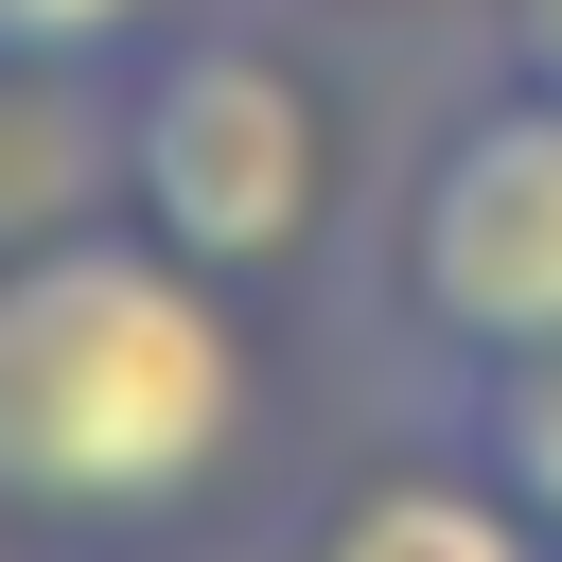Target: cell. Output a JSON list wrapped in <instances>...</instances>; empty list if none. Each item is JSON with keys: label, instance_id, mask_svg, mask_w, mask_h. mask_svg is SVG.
Here are the masks:
<instances>
[{"label": "cell", "instance_id": "1", "mask_svg": "<svg viewBox=\"0 0 562 562\" xmlns=\"http://www.w3.org/2000/svg\"><path fill=\"white\" fill-rule=\"evenodd\" d=\"M246 439H263L246 281L158 246L140 211H70L0 246V527L140 544L211 509Z\"/></svg>", "mask_w": 562, "mask_h": 562}, {"label": "cell", "instance_id": "2", "mask_svg": "<svg viewBox=\"0 0 562 562\" xmlns=\"http://www.w3.org/2000/svg\"><path fill=\"white\" fill-rule=\"evenodd\" d=\"M369 334H386V386L562 334V70L492 53L474 88L422 105V140L369 211Z\"/></svg>", "mask_w": 562, "mask_h": 562}, {"label": "cell", "instance_id": "3", "mask_svg": "<svg viewBox=\"0 0 562 562\" xmlns=\"http://www.w3.org/2000/svg\"><path fill=\"white\" fill-rule=\"evenodd\" d=\"M105 193L158 246H193L211 281H299L334 246V88L246 18H176L158 53H123V176Z\"/></svg>", "mask_w": 562, "mask_h": 562}, {"label": "cell", "instance_id": "4", "mask_svg": "<svg viewBox=\"0 0 562 562\" xmlns=\"http://www.w3.org/2000/svg\"><path fill=\"white\" fill-rule=\"evenodd\" d=\"M281 562H562V544H544V527H527L474 457H439V439H422V457L351 474V492H334Z\"/></svg>", "mask_w": 562, "mask_h": 562}, {"label": "cell", "instance_id": "5", "mask_svg": "<svg viewBox=\"0 0 562 562\" xmlns=\"http://www.w3.org/2000/svg\"><path fill=\"white\" fill-rule=\"evenodd\" d=\"M404 422L439 457H474L544 544H562V334L544 351H474V369H404Z\"/></svg>", "mask_w": 562, "mask_h": 562}, {"label": "cell", "instance_id": "6", "mask_svg": "<svg viewBox=\"0 0 562 562\" xmlns=\"http://www.w3.org/2000/svg\"><path fill=\"white\" fill-rule=\"evenodd\" d=\"M88 176H123V88L105 70H0V246L70 228Z\"/></svg>", "mask_w": 562, "mask_h": 562}, {"label": "cell", "instance_id": "7", "mask_svg": "<svg viewBox=\"0 0 562 562\" xmlns=\"http://www.w3.org/2000/svg\"><path fill=\"white\" fill-rule=\"evenodd\" d=\"M158 35H176V0H0V70H123Z\"/></svg>", "mask_w": 562, "mask_h": 562}, {"label": "cell", "instance_id": "8", "mask_svg": "<svg viewBox=\"0 0 562 562\" xmlns=\"http://www.w3.org/2000/svg\"><path fill=\"white\" fill-rule=\"evenodd\" d=\"M492 53L509 70H562V0H492Z\"/></svg>", "mask_w": 562, "mask_h": 562}]
</instances>
